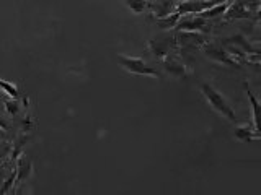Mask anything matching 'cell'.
I'll return each mask as SVG.
<instances>
[{
  "instance_id": "6da1fadb",
  "label": "cell",
  "mask_w": 261,
  "mask_h": 195,
  "mask_svg": "<svg viewBox=\"0 0 261 195\" xmlns=\"http://www.w3.org/2000/svg\"><path fill=\"white\" fill-rule=\"evenodd\" d=\"M202 96L206 98V101L209 103V106L216 112H219L220 116L225 117L227 120L230 122H237V116H235V111L232 109V106L228 104V101L225 100L224 94H220L214 86H211L207 83H202L199 86Z\"/></svg>"
},
{
  "instance_id": "7a4b0ae2",
  "label": "cell",
  "mask_w": 261,
  "mask_h": 195,
  "mask_svg": "<svg viewBox=\"0 0 261 195\" xmlns=\"http://www.w3.org/2000/svg\"><path fill=\"white\" fill-rule=\"evenodd\" d=\"M118 62L126 72L133 73V75H142V77H152V78H162L160 73L152 69L141 57L133 55H118Z\"/></svg>"
},
{
  "instance_id": "3957f363",
  "label": "cell",
  "mask_w": 261,
  "mask_h": 195,
  "mask_svg": "<svg viewBox=\"0 0 261 195\" xmlns=\"http://www.w3.org/2000/svg\"><path fill=\"white\" fill-rule=\"evenodd\" d=\"M202 51L206 54V57H209L211 60H214L217 63H224V65H239L240 59L237 55H233L232 52L225 51L224 47H220L219 44H204Z\"/></svg>"
},
{
  "instance_id": "277c9868",
  "label": "cell",
  "mask_w": 261,
  "mask_h": 195,
  "mask_svg": "<svg viewBox=\"0 0 261 195\" xmlns=\"http://www.w3.org/2000/svg\"><path fill=\"white\" fill-rule=\"evenodd\" d=\"M162 67L165 70L168 75H171L173 78H186L190 75V69H188V65L179 60L176 55H165L162 57Z\"/></svg>"
},
{
  "instance_id": "5b68a950",
  "label": "cell",
  "mask_w": 261,
  "mask_h": 195,
  "mask_svg": "<svg viewBox=\"0 0 261 195\" xmlns=\"http://www.w3.org/2000/svg\"><path fill=\"white\" fill-rule=\"evenodd\" d=\"M216 5V0H186V2H179L175 7V12L179 16L185 15H199L201 12L207 10L209 7Z\"/></svg>"
},
{
  "instance_id": "8992f818",
  "label": "cell",
  "mask_w": 261,
  "mask_h": 195,
  "mask_svg": "<svg viewBox=\"0 0 261 195\" xmlns=\"http://www.w3.org/2000/svg\"><path fill=\"white\" fill-rule=\"evenodd\" d=\"M186 18H181L176 23V29L179 31H201L204 26H207V20L199 15H185Z\"/></svg>"
},
{
  "instance_id": "52a82bcc",
  "label": "cell",
  "mask_w": 261,
  "mask_h": 195,
  "mask_svg": "<svg viewBox=\"0 0 261 195\" xmlns=\"http://www.w3.org/2000/svg\"><path fill=\"white\" fill-rule=\"evenodd\" d=\"M178 41L176 39H152L150 43H149V47H150V51L157 55V57H165L171 52V49H173L176 46Z\"/></svg>"
},
{
  "instance_id": "ba28073f",
  "label": "cell",
  "mask_w": 261,
  "mask_h": 195,
  "mask_svg": "<svg viewBox=\"0 0 261 195\" xmlns=\"http://www.w3.org/2000/svg\"><path fill=\"white\" fill-rule=\"evenodd\" d=\"M225 18H250L251 10L250 7L245 4V0H235V2H230L227 12L224 13Z\"/></svg>"
},
{
  "instance_id": "9c48e42d",
  "label": "cell",
  "mask_w": 261,
  "mask_h": 195,
  "mask_svg": "<svg viewBox=\"0 0 261 195\" xmlns=\"http://www.w3.org/2000/svg\"><path fill=\"white\" fill-rule=\"evenodd\" d=\"M181 39H176L179 41L181 44H188V46H193V47H201L207 43V39L204 35H201L199 31H183L181 35H179Z\"/></svg>"
},
{
  "instance_id": "30bf717a",
  "label": "cell",
  "mask_w": 261,
  "mask_h": 195,
  "mask_svg": "<svg viewBox=\"0 0 261 195\" xmlns=\"http://www.w3.org/2000/svg\"><path fill=\"white\" fill-rule=\"evenodd\" d=\"M33 173V165H31V161L27 159V156H20L18 161H16V171H15V181L16 182H23V181H27V179L31 176Z\"/></svg>"
},
{
  "instance_id": "8fae6325",
  "label": "cell",
  "mask_w": 261,
  "mask_h": 195,
  "mask_svg": "<svg viewBox=\"0 0 261 195\" xmlns=\"http://www.w3.org/2000/svg\"><path fill=\"white\" fill-rule=\"evenodd\" d=\"M235 138H239L242 142H253V140H259V130H256L255 127H250L248 124H243L235 127L233 132Z\"/></svg>"
},
{
  "instance_id": "7c38bea8",
  "label": "cell",
  "mask_w": 261,
  "mask_h": 195,
  "mask_svg": "<svg viewBox=\"0 0 261 195\" xmlns=\"http://www.w3.org/2000/svg\"><path fill=\"white\" fill-rule=\"evenodd\" d=\"M245 91H247V96H248V100H250V104H251V117H253V127H255L256 130H259V124H258V120H259V103L255 96H253L251 93V89L248 88V85L245 83Z\"/></svg>"
},
{
  "instance_id": "4fadbf2b",
  "label": "cell",
  "mask_w": 261,
  "mask_h": 195,
  "mask_svg": "<svg viewBox=\"0 0 261 195\" xmlns=\"http://www.w3.org/2000/svg\"><path fill=\"white\" fill-rule=\"evenodd\" d=\"M230 2H232V0H230ZM230 2H222V4H216V5H212V7H209V8H207V10L201 12V13H199V16H202V18L209 20V18H216V16L224 15V13L227 12L228 5H230Z\"/></svg>"
},
{
  "instance_id": "5bb4252c",
  "label": "cell",
  "mask_w": 261,
  "mask_h": 195,
  "mask_svg": "<svg viewBox=\"0 0 261 195\" xmlns=\"http://www.w3.org/2000/svg\"><path fill=\"white\" fill-rule=\"evenodd\" d=\"M179 20V15L176 12L173 13H170V15H165V16H159L157 18V23H159V26L163 28V29H168V28H175L176 26V23Z\"/></svg>"
},
{
  "instance_id": "9a60e30c",
  "label": "cell",
  "mask_w": 261,
  "mask_h": 195,
  "mask_svg": "<svg viewBox=\"0 0 261 195\" xmlns=\"http://www.w3.org/2000/svg\"><path fill=\"white\" fill-rule=\"evenodd\" d=\"M0 89L8 96V98H13V100H18L20 98V89L15 83H10V81H5V80H0Z\"/></svg>"
},
{
  "instance_id": "2e32d148",
  "label": "cell",
  "mask_w": 261,
  "mask_h": 195,
  "mask_svg": "<svg viewBox=\"0 0 261 195\" xmlns=\"http://www.w3.org/2000/svg\"><path fill=\"white\" fill-rule=\"evenodd\" d=\"M124 4L126 7L129 8L130 12H134V13H142L147 5H149V0H124Z\"/></svg>"
},
{
  "instance_id": "e0dca14e",
  "label": "cell",
  "mask_w": 261,
  "mask_h": 195,
  "mask_svg": "<svg viewBox=\"0 0 261 195\" xmlns=\"http://www.w3.org/2000/svg\"><path fill=\"white\" fill-rule=\"evenodd\" d=\"M4 106H5V111L10 114V116H15V114H18V111H20V103H18V100H13V98L7 100Z\"/></svg>"
},
{
  "instance_id": "ac0fdd59",
  "label": "cell",
  "mask_w": 261,
  "mask_h": 195,
  "mask_svg": "<svg viewBox=\"0 0 261 195\" xmlns=\"http://www.w3.org/2000/svg\"><path fill=\"white\" fill-rule=\"evenodd\" d=\"M0 128H4V130H7V122L2 119V117H0Z\"/></svg>"
},
{
  "instance_id": "d6986e66",
  "label": "cell",
  "mask_w": 261,
  "mask_h": 195,
  "mask_svg": "<svg viewBox=\"0 0 261 195\" xmlns=\"http://www.w3.org/2000/svg\"><path fill=\"white\" fill-rule=\"evenodd\" d=\"M181 2H186V0H181Z\"/></svg>"
}]
</instances>
